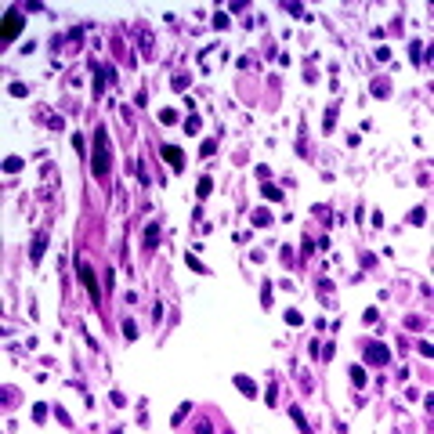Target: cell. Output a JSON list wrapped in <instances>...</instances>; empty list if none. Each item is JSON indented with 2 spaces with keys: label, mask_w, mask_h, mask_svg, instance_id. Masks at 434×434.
<instances>
[{
  "label": "cell",
  "mask_w": 434,
  "mask_h": 434,
  "mask_svg": "<svg viewBox=\"0 0 434 434\" xmlns=\"http://www.w3.org/2000/svg\"><path fill=\"white\" fill-rule=\"evenodd\" d=\"M18 29H22V18H18V15L11 11V15H8V22H4V36H15Z\"/></svg>",
  "instance_id": "6da1fadb"
}]
</instances>
